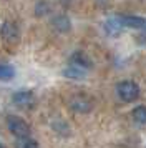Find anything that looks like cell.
<instances>
[{
	"label": "cell",
	"mask_w": 146,
	"mask_h": 148,
	"mask_svg": "<svg viewBox=\"0 0 146 148\" xmlns=\"http://www.w3.org/2000/svg\"><path fill=\"white\" fill-rule=\"evenodd\" d=\"M15 77V70L10 65H5V63H0V80H10Z\"/></svg>",
	"instance_id": "cell-11"
},
{
	"label": "cell",
	"mask_w": 146,
	"mask_h": 148,
	"mask_svg": "<svg viewBox=\"0 0 146 148\" xmlns=\"http://www.w3.org/2000/svg\"><path fill=\"white\" fill-rule=\"evenodd\" d=\"M85 75H86L85 68H80L76 65H72V67L63 70V77H66V78H83Z\"/></svg>",
	"instance_id": "cell-9"
},
{
	"label": "cell",
	"mask_w": 146,
	"mask_h": 148,
	"mask_svg": "<svg viewBox=\"0 0 146 148\" xmlns=\"http://www.w3.org/2000/svg\"><path fill=\"white\" fill-rule=\"evenodd\" d=\"M116 92H118L119 98H121L123 101H128V103L138 100V97H139V87L131 80L119 82L118 87H116Z\"/></svg>",
	"instance_id": "cell-1"
},
{
	"label": "cell",
	"mask_w": 146,
	"mask_h": 148,
	"mask_svg": "<svg viewBox=\"0 0 146 148\" xmlns=\"http://www.w3.org/2000/svg\"><path fill=\"white\" fill-rule=\"evenodd\" d=\"M15 148H38V143L33 141V140H30L28 136H27V138H17V141H15Z\"/></svg>",
	"instance_id": "cell-12"
},
{
	"label": "cell",
	"mask_w": 146,
	"mask_h": 148,
	"mask_svg": "<svg viewBox=\"0 0 146 148\" xmlns=\"http://www.w3.org/2000/svg\"><path fill=\"white\" fill-rule=\"evenodd\" d=\"M13 103L18 105V107H32L33 105L32 92H17V93H13Z\"/></svg>",
	"instance_id": "cell-5"
},
{
	"label": "cell",
	"mask_w": 146,
	"mask_h": 148,
	"mask_svg": "<svg viewBox=\"0 0 146 148\" xmlns=\"http://www.w3.org/2000/svg\"><path fill=\"white\" fill-rule=\"evenodd\" d=\"M0 34H2V38L7 42L18 40V27L13 22H5L2 25V28H0Z\"/></svg>",
	"instance_id": "cell-3"
},
{
	"label": "cell",
	"mask_w": 146,
	"mask_h": 148,
	"mask_svg": "<svg viewBox=\"0 0 146 148\" xmlns=\"http://www.w3.org/2000/svg\"><path fill=\"white\" fill-rule=\"evenodd\" d=\"M131 118L136 121V123H139V125L146 123V107L145 105H139V107L134 108L131 112Z\"/></svg>",
	"instance_id": "cell-10"
},
{
	"label": "cell",
	"mask_w": 146,
	"mask_h": 148,
	"mask_svg": "<svg viewBox=\"0 0 146 148\" xmlns=\"http://www.w3.org/2000/svg\"><path fill=\"white\" fill-rule=\"evenodd\" d=\"M7 125H8V130L17 138H27V136H30V127H28V123L23 118L17 116V115H10L7 118Z\"/></svg>",
	"instance_id": "cell-2"
},
{
	"label": "cell",
	"mask_w": 146,
	"mask_h": 148,
	"mask_svg": "<svg viewBox=\"0 0 146 148\" xmlns=\"http://www.w3.org/2000/svg\"><path fill=\"white\" fill-rule=\"evenodd\" d=\"M121 18V23H123V27H130V28H143L146 27V20L145 18H141V17H119Z\"/></svg>",
	"instance_id": "cell-6"
},
{
	"label": "cell",
	"mask_w": 146,
	"mask_h": 148,
	"mask_svg": "<svg viewBox=\"0 0 146 148\" xmlns=\"http://www.w3.org/2000/svg\"><path fill=\"white\" fill-rule=\"evenodd\" d=\"M72 108L75 112H83V113H86V112L91 110V103L88 100H85L83 97H76V98H73V101H72Z\"/></svg>",
	"instance_id": "cell-8"
},
{
	"label": "cell",
	"mask_w": 146,
	"mask_h": 148,
	"mask_svg": "<svg viewBox=\"0 0 146 148\" xmlns=\"http://www.w3.org/2000/svg\"><path fill=\"white\" fill-rule=\"evenodd\" d=\"M53 27L57 28L58 32H68L70 28H72V22L68 20V17L66 15H57L55 18H53Z\"/></svg>",
	"instance_id": "cell-7"
},
{
	"label": "cell",
	"mask_w": 146,
	"mask_h": 148,
	"mask_svg": "<svg viewBox=\"0 0 146 148\" xmlns=\"http://www.w3.org/2000/svg\"><path fill=\"white\" fill-rule=\"evenodd\" d=\"M70 62H72V65H76V67L85 68V70L91 68V60H90V57L86 53H83V52H75V53L72 55Z\"/></svg>",
	"instance_id": "cell-4"
}]
</instances>
